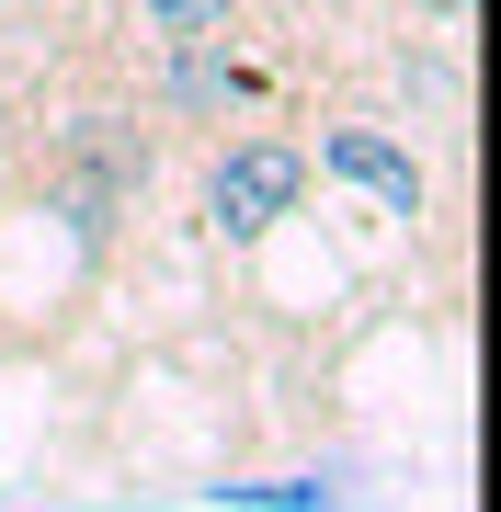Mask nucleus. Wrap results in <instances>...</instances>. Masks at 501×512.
<instances>
[{
	"label": "nucleus",
	"instance_id": "3",
	"mask_svg": "<svg viewBox=\"0 0 501 512\" xmlns=\"http://www.w3.org/2000/svg\"><path fill=\"white\" fill-rule=\"evenodd\" d=\"M251 92H262V69H251L228 35H183L171 69H160V103H171V114H228V103H251Z\"/></svg>",
	"mask_w": 501,
	"mask_h": 512
},
{
	"label": "nucleus",
	"instance_id": "6",
	"mask_svg": "<svg viewBox=\"0 0 501 512\" xmlns=\"http://www.w3.org/2000/svg\"><path fill=\"white\" fill-rule=\"evenodd\" d=\"M467 12H479V0H422V23H433V35H467Z\"/></svg>",
	"mask_w": 501,
	"mask_h": 512
},
{
	"label": "nucleus",
	"instance_id": "5",
	"mask_svg": "<svg viewBox=\"0 0 501 512\" xmlns=\"http://www.w3.org/2000/svg\"><path fill=\"white\" fill-rule=\"evenodd\" d=\"M217 501H240V512H331L319 478H240V490H217Z\"/></svg>",
	"mask_w": 501,
	"mask_h": 512
},
{
	"label": "nucleus",
	"instance_id": "7",
	"mask_svg": "<svg viewBox=\"0 0 501 512\" xmlns=\"http://www.w3.org/2000/svg\"><path fill=\"white\" fill-rule=\"evenodd\" d=\"M0 205H12V171H0Z\"/></svg>",
	"mask_w": 501,
	"mask_h": 512
},
{
	"label": "nucleus",
	"instance_id": "4",
	"mask_svg": "<svg viewBox=\"0 0 501 512\" xmlns=\"http://www.w3.org/2000/svg\"><path fill=\"white\" fill-rule=\"evenodd\" d=\"M137 23H149L160 46H183V35H228V23H240V0H137Z\"/></svg>",
	"mask_w": 501,
	"mask_h": 512
},
{
	"label": "nucleus",
	"instance_id": "2",
	"mask_svg": "<svg viewBox=\"0 0 501 512\" xmlns=\"http://www.w3.org/2000/svg\"><path fill=\"white\" fill-rule=\"evenodd\" d=\"M319 183H353V194H376V205H388V217H422V205H433V183H422V160H410V148L388 137V126H365V114H342V126L331 137H319Z\"/></svg>",
	"mask_w": 501,
	"mask_h": 512
},
{
	"label": "nucleus",
	"instance_id": "1",
	"mask_svg": "<svg viewBox=\"0 0 501 512\" xmlns=\"http://www.w3.org/2000/svg\"><path fill=\"white\" fill-rule=\"evenodd\" d=\"M308 183L319 171H308L297 137H228L217 171H205V217H217V239H262L308 205Z\"/></svg>",
	"mask_w": 501,
	"mask_h": 512
}]
</instances>
